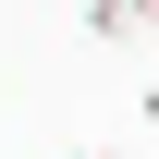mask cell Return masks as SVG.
Returning a JSON list of instances; mask_svg holds the SVG:
<instances>
[{
	"instance_id": "cell-1",
	"label": "cell",
	"mask_w": 159,
	"mask_h": 159,
	"mask_svg": "<svg viewBox=\"0 0 159 159\" xmlns=\"http://www.w3.org/2000/svg\"><path fill=\"white\" fill-rule=\"evenodd\" d=\"M147 122H159V86H147Z\"/></svg>"
},
{
	"instance_id": "cell-2",
	"label": "cell",
	"mask_w": 159,
	"mask_h": 159,
	"mask_svg": "<svg viewBox=\"0 0 159 159\" xmlns=\"http://www.w3.org/2000/svg\"><path fill=\"white\" fill-rule=\"evenodd\" d=\"M86 159H98V147H86Z\"/></svg>"
}]
</instances>
